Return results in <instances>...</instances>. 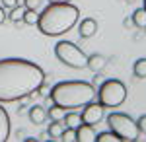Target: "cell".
Returning <instances> with one entry per match:
<instances>
[{
	"instance_id": "277c9868",
	"label": "cell",
	"mask_w": 146,
	"mask_h": 142,
	"mask_svg": "<svg viewBox=\"0 0 146 142\" xmlns=\"http://www.w3.org/2000/svg\"><path fill=\"white\" fill-rule=\"evenodd\" d=\"M107 125H109V131L117 134V138L121 142H135L138 140V127H136V121H133L127 113H117L113 111L107 115Z\"/></svg>"
},
{
	"instance_id": "603a6c76",
	"label": "cell",
	"mask_w": 146,
	"mask_h": 142,
	"mask_svg": "<svg viewBox=\"0 0 146 142\" xmlns=\"http://www.w3.org/2000/svg\"><path fill=\"white\" fill-rule=\"evenodd\" d=\"M136 127H138V131H140V132H144V134H146V115H140V117H138Z\"/></svg>"
},
{
	"instance_id": "f546056e",
	"label": "cell",
	"mask_w": 146,
	"mask_h": 142,
	"mask_svg": "<svg viewBox=\"0 0 146 142\" xmlns=\"http://www.w3.org/2000/svg\"><path fill=\"white\" fill-rule=\"evenodd\" d=\"M144 31H146V27H144Z\"/></svg>"
},
{
	"instance_id": "44dd1931",
	"label": "cell",
	"mask_w": 146,
	"mask_h": 142,
	"mask_svg": "<svg viewBox=\"0 0 146 142\" xmlns=\"http://www.w3.org/2000/svg\"><path fill=\"white\" fill-rule=\"evenodd\" d=\"M23 12H25V8H22V6H20V8L14 6V8H12V14H10V20L12 22H20V20L23 18Z\"/></svg>"
},
{
	"instance_id": "d6986e66",
	"label": "cell",
	"mask_w": 146,
	"mask_h": 142,
	"mask_svg": "<svg viewBox=\"0 0 146 142\" xmlns=\"http://www.w3.org/2000/svg\"><path fill=\"white\" fill-rule=\"evenodd\" d=\"M37 18H39L37 10H27V8H25L22 20H23V23H27V25H35V23H37Z\"/></svg>"
},
{
	"instance_id": "9a60e30c",
	"label": "cell",
	"mask_w": 146,
	"mask_h": 142,
	"mask_svg": "<svg viewBox=\"0 0 146 142\" xmlns=\"http://www.w3.org/2000/svg\"><path fill=\"white\" fill-rule=\"evenodd\" d=\"M64 113H66V109L58 107V105H55V103L51 101V105H49V111H47V115H49V117H51L53 121H62Z\"/></svg>"
},
{
	"instance_id": "4316f807",
	"label": "cell",
	"mask_w": 146,
	"mask_h": 142,
	"mask_svg": "<svg viewBox=\"0 0 146 142\" xmlns=\"http://www.w3.org/2000/svg\"><path fill=\"white\" fill-rule=\"evenodd\" d=\"M49 2H70V0H49Z\"/></svg>"
},
{
	"instance_id": "484cf974",
	"label": "cell",
	"mask_w": 146,
	"mask_h": 142,
	"mask_svg": "<svg viewBox=\"0 0 146 142\" xmlns=\"http://www.w3.org/2000/svg\"><path fill=\"white\" fill-rule=\"evenodd\" d=\"M133 25V20H125V27H131Z\"/></svg>"
},
{
	"instance_id": "52a82bcc",
	"label": "cell",
	"mask_w": 146,
	"mask_h": 142,
	"mask_svg": "<svg viewBox=\"0 0 146 142\" xmlns=\"http://www.w3.org/2000/svg\"><path fill=\"white\" fill-rule=\"evenodd\" d=\"M103 105H101L100 101L98 103H94L90 101L88 105H84V111H82V123H86V125H92V127H96L101 119H103Z\"/></svg>"
},
{
	"instance_id": "4fadbf2b",
	"label": "cell",
	"mask_w": 146,
	"mask_h": 142,
	"mask_svg": "<svg viewBox=\"0 0 146 142\" xmlns=\"http://www.w3.org/2000/svg\"><path fill=\"white\" fill-rule=\"evenodd\" d=\"M133 25H136V27H140V29H144L146 27V10L144 6L142 8H136L135 12H133Z\"/></svg>"
},
{
	"instance_id": "7402d4cb",
	"label": "cell",
	"mask_w": 146,
	"mask_h": 142,
	"mask_svg": "<svg viewBox=\"0 0 146 142\" xmlns=\"http://www.w3.org/2000/svg\"><path fill=\"white\" fill-rule=\"evenodd\" d=\"M23 2H25V8L27 10H39L41 4H43V0H23Z\"/></svg>"
},
{
	"instance_id": "d4e9b609",
	"label": "cell",
	"mask_w": 146,
	"mask_h": 142,
	"mask_svg": "<svg viewBox=\"0 0 146 142\" xmlns=\"http://www.w3.org/2000/svg\"><path fill=\"white\" fill-rule=\"evenodd\" d=\"M6 18H8V16H6V12H4V6H0V23L6 22Z\"/></svg>"
},
{
	"instance_id": "30bf717a",
	"label": "cell",
	"mask_w": 146,
	"mask_h": 142,
	"mask_svg": "<svg viewBox=\"0 0 146 142\" xmlns=\"http://www.w3.org/2000/svg\"><path fill=\"white\" fill-rule=\"evenodd\" d=\"M105 64H107V56L100 55V53H94V55L88 56V62H86V66L90 68L92 72H100V70H103L105 68Z\"/></svg>"
},
{
	"instance_id": "ffe728a7",
	"label": "cell",
	"mask_w": 146,
	"mask_h": 142,
	"mask_svg": "<svg viewBox=\"0 0 146 142\" xmlns=\"http://www.w3.org/2000/svg\"><path fill=\"white\" fill-rule=\"evenodd\" d=\"M58 140H62V142H74V140H76V131L64 127V131H62V134H60V138H58Z\"/></svg>"
},
{
	"instance_id": "5b68a950",
	"label": "cell",
	"mask_w": 146,
	"mask_h": 142,
	"mask_svg": "<svg viewBox=\"0 0 146 142\" xmlns=\"http://www.w3.org/2000/svg\"><path fill=\"white\" fill-rule=\"evenodd\" d=\"M98 99L103 107H109V109L121 107L127 99V86L121 80H115V78L105 80L98 90Z\"/></svg>"
},
{
	"instance_id": "e0dca14e",
	"label": "cell",
	"mask_w": 146,
	"mask_h": 142,
	"mask_svg": "<svg viewBox=\"0 0 146 142\" xmlns=\"http://www.w3.org/2000/svg\"><path fill=\"white\" fill-rule=\"evenodd\" d=\"M136 78H146V56L144 58H138L135 62V68H133Z\"/></svg>"
},
{
	"instance_id": "2e32d148",
	"label": "cell",
	"mask_w": 146,
	"mask_h": 142,
	"mask_svg": "<svg viewBox=\"0 0 146 142\" xmlns=\"http://www.w3.org/2000/svg\"><path fill=\"white\" fill-rule=\"evenodd\" d=\"M64 123H66V127L68 129H76L80 123H82V117H80L78 113H64Z\"/></svg>"
},
{
	"instance_id": "7a4b0ae2",
	"label": "cell",
	"mask_w": 146,
	"mask_h": 142,
	"mask_svg": "<svg viewBox=\"0 0 146 142\" xmlns=\"http://www.w3.org/2000/svg\"><path fill=\"white\" fill-rule=\"evenodd\" d=\"M80 18V10L70 2H49L45 10L37 18V27L43 35L56 37L70 31Z\"/></svg>"
},
{
	"instance_id": "5bb4252c",
	"label": "cell",
	"mask_w": 146,
	"mask_h": 142,
	"mask_svg": "<svg viewBox=\"0 0 146 142\" xmlns=\"http://www.w3.org/2000/svg\"><path fill=\"white\" fill-rule=\"evenodd\" d=\"M64 131V125L60 123V121H53L51 125H49V136H51V140H58L60 138V134Z\"/></svg>"
},
{
	"instance_id": "83f0119b",
	"label": "cell",
	"mask_w": 146,
	"mask_h": 142,
	"mask_svg": "<svg viewBox=\"0 0 146 142\" xmlns=\"http://www.w3.org/2000/svg\"><path fill=\"white\" fill-rule=\"evenodd\" d=\"M144 10H146V0H144Z\"/></svg>"
},
{
	"instance_id": "7c38bea8",
	"label": "cell",
	"mask_w": 146,
	"mask_h": 142,
	"mask_svg": "<svg viewBox=\"0 0 146 142\" xmlns=\"http://www.w3.org/2000/svg\"><path fill=\"white\" fill-rule=\"evenodd\" d=\"M29 119H31V123L39 125L47 119V111L41 105H33V107H29Z\"/></svg>"
},
{
	"instance_id": "8fae6325",
	"label": "cell",
	"mask_w": 146,
	"mask_h": 142,
	"mask_svg": "<svg viewBox=\"0 0 146 142\" xmlns=\"http://www.w3.org/2000/svg\"><path fill=\"white\" fill-rule=\"evenodd\" d=\"M10 136V117L6 109L0 105V142H6Z\"/></svg>"
},
{
	"instance_id": "6da1fadb",
	"label": "cell",
	"mask_w": 146,
	"mask_h": 142,
	"mask_svg": "<svg viewBox=\"0 0 146 142\" xmlns=\"http://www.w3.org/2000/svg\"><path fill=\"white\" fill-rule=\"evenodd\" d=\"M41 84H45V72L35 62L25 58L0 60V103L29 98Z\"/></svg>"
},
{
	"instance_id": "9c48e42d",
	"label": "cell",
	"mask_w": 146,
	"mask_h": 142,
	"mask_svg": "<svg viewBox=\"0 0 146 142\" xmlns=\"http://www.w3.org/2000/svg\"><path fill=\"white\" fill-rule=\"evenodd\" d=\"M74 131H76V140L78 142H96V132H94V127L92 125L80 123Z\"/></svg>"
},
{
	"instance_id": "cb8c5ba5",
	"label": "cell",
	"mask_w": 146,
	"mask_h": 142,
	"mask_svg": "<svg viewBox=\"0 0 146 142\" xmlns=\"http://www.w3.org/2000/svg\"><path fill=\"white\" fill-rule=\"evenodd\" d=\"M0 2H2L4 8H14V6H18V0H0Z\"/></svg>"
},
{
	"instance_id": "ba28073f",
	"label": "cell",
	"mask_w": 146,
	"mask_h": 142,
	"mask_svg": "<svg viewBox=\"0 0 146 142\" xmlns=\"http://www.w3.org/2000/svg\"><path fill=\"white\" fill-rule=\"evenodd\" d=\"M96 31H98V22H96L94 18H84V20L80 22L78 33H80L82 39H90V37H94Z\"/></svg>"
},
{
	"instance_id": "3957f363",
	"label": "cell",
	"mask_w": 146,
	"mask_h": 142,
	"mask_svg": "<svg viewBox=\"0 0 146 142\" xmlns=\"http://www.w3.org/2000/svg\"><path fill=\"white\" fill-rule=\"evenodd\" d=\"M49 98L62 109H80L96 99V88L82 80L58 82L49 90Z\"/></svg>"
},
{
	"instance_id": "f1b7e54d",
	"label": "cell",
	"mask_w": 146,
	"mask_h": 142,
	"mask_svg": "<svg viewBox=\"0 0 146 142\" xmlns=\"http://www.w3.org/2000/svg\"><path fill=\"white\" fill-rule=\"evenodd\" d=\"M127 2H135V0H127Z\"/></svg>"
},
{
	"instance_id": "8992f818",
	"label": "cell",
	"mask_w": 146,
	"mask_h": 142,
	"mask_svg": "<svg viewBox=\"0 0 146 142\" xmlns=\"http://www.w3.org/2000/svg\"><path fill=\"white\" fill-rule=\"evenodd\" d=\"M55 55L62 64L70 68H86L88 62V55L72 41H58L55 45Z\"/></svg>"
},
{
	"instance_id": "ac0fdd59",
	"label": "cell",
	"mask_w": 146,
	"mask_h": 142,
	"mask_svg": "<svg viewBox=\"0 0 146 142\" xmlns=\"http://www.w3.org/2000/svg\"><path fill=\"white\" fill-rule=\"evenodd\" d=\"M96 142H121L117 138V134L111 131L107 132H100V134H96Z\"/></svg>"
}]
</instances>
